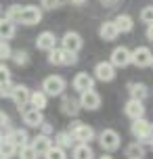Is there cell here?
<instances>
[{"instance_id":"1f68e13d","label":"cell","mask_w":153,"mask_h":159,"mask_svg":"<svg viewBox=\"0 0 153 159\" xmlns=\"http://www.w3.org/2000/svg\"><path fill=\"white\" fill-rule=\"evenodd\" d=\"M21 11H23V7H21V4H11V7L7 8V13H4V17H7V19H11L13 23H19V17H21Z\"/></svg>"},{"instance_id":"9a60e30c","label":"cell","mask_w":153,"mask_h":159,"mask_svg":"<svg viewBox=\"0 0 153 159\" xmlns=\"http://www.w3.org/2000/svg\"><path fill=\"white\" fill-rule=\"evenodd\" d=\"M92 73H95V80H99V82H113L115 80V67L109 61H99Z\"/></svg>"},{"instance_id":"ab89813d","label":"cell","mask_w":153,"mask_h":159,"mask_svg":"<svg viewBox=\"0 0 153 159\" xmlns=\"http://www.w3.org/2000/svg\"><path fill=\"white\" fill-rule=\"evenodd\" d=\"M99 2H101V7H105V8H113L118 4V0H99Z\"/></svg>"},{"instance_id":"cb8c5ba5","label":"cell","mask_w":153,"mask_h":159,"mask_svg":"<svg viewBox=\"0 0 153 159\" xmlns=\"http://www.w3.org/2000/svg\"><path fill=\"white\" fill-rule=\"evenodd\" d=\"M126 90H128L130 98H138V101H145L147 96H149V88H147L143 82H128Z\"/></svg>"},{"instance_id":"44dd1931","label":"cell","mask_w":153,"mask_h":159,"mask_svg":"<svg viewBox=\"0 0 153 159\" xmlns=\"http://www.w3.org/2000/svg\"><path fill=\"white\" fill-rule=\"evenodd\" d=\"M72 159H97V155L88 143H76L72 149Z\"/></svg>"},{"instance_id":"9c48e42d","label":"cell","mask_w":153,"mask_h":159,"mask_svg":"<svg viewBox=\"0 0 153 159\" xmlns=\"http://www.w3.org/2000/svg\"><path fill=\"white\" fill-rule=\"evenodd\" d=\"M40 21H42V8L38 4H25L21 11V17H19V23L25 27H32V25H38Z\"/></svg>"},{"instance_id":"ac0fdd59","label":"cell","mask_w":153,"mask_h":159,"mask_svg":"<svg viewBox=\"0 0 153 159\" xmlns=\"http://www.w3.org/2000/svg\"><path fill=\"white\" fill-rule=\"evenodd\" d=\"M4 138L11 140V143L19 149V147H23V144L30 143V132H27L25 128H11L7 134H4Z\"/></svg>"},{"instance_id":"f35d334b","label":"cell","mask_w":153,"mask_h":159,"mask_svg":"<svg viewBox=\"0 0 153 159\" xmlns=\"http://www.w3.org/2000/svg\"><path fill=\"white\" fill-rule=\"evenodd\" d=\"M38 130H40V134H46V136H53V134H55V126H53V124H49L46 119L40 124V128H38Z\"/></svg>"},{"instance_id":"ffe728a7","label":"cell","mask_w":153,"mask_h":159,"mask_svg":"<svg viewBox=\"0 0 153 159\" xmlns=\"http://www.w3.org/2000/svg\"><path fill=\"white\" fill-rule=\"evenodd\" d=\"M120 32H118V27L113 23V19L109 21H103V23L99 25V38L103 40V42H113V40H118Z\"/></svg>"},{"instance_id":"603a6c76","label":"cell","mask_w":153,"mask_h":159,"mask_svg":"<svg viewBox=\"0 0 153 159\" xmlns=\"http://www.w3.org/2000/svg\"><path fill=\"white\" fill-rule=\"evenodd\" d=\"M113 23H115V27H118L120 34H130L134 30V19H132L128 13H120V15L113 19Z\"/></svg>"},{"instance_id":"7dc6e473","label":"cell","mask_w":153,"mask_h":159,"mask_svg":"<svg viewBox=\"0 0 153 159\" xmlns=\"http://www.w3.org/2000/svg\"><path fill=\"white\" fill-rule=\"evenodd\" d=\"M132 159H138V157H132Z\"/></svg>"},{"instance_id":"b9f144b4","label":"cell","mask_w":153,"mask_h":159,"mask_svg":"<svg viewBox=\"0 0 153 159\" xmlns=\"http://www.w3.org/2000/svg\"><path fill=\"white\" fill-rule=\"evenodd\" d=\"M86 2H88V0H69V4H72V7H84Z\"/></svg>"},{"instance_id":"6da1fadb","label":"cell","mask_w":153,"mask_h":159,"mask_svg":"<svg viewBox=\"0 0 153 159\" xmlns=\"http://www.w3.org/2000/svg\"><path fill=\"white\" fill-rule=\"evenodd\" d=\"M69 134L73 136V140L76 143H92L95 138H97V132H95V128L88 126V124H84L80 119H73L72 124H69Z\"/></svg>"},{"instance_id":"7a4b0ae2","label":"cell","mask_w":153,"mask_h":159,"mask_svg":"<svg viewBox=\"0 0 153 159\" xmlns=\"http://www.w3.org/2000/svg\"><path fill=\"white\" fill-rule=\"evenodd\" d=\"M99 144H101V149H103V153H113L118 151L122 147V136L118 130H113V128H105V130H101L97 136Z\"/></svg>"},{"instance_id":"7c38bea8","label":"cell","mask_w":153,"mask_h":159,"mask_svg":"<svg viewBox=\"0 0 153 159\" xmlns=\"http://www.w3.org/2000/svg\"><path fill=\"white\" fill-rule=\"evenodd\" d=\"M30 94H32V90L25 86V84H15L13 94H11V101H13V105H15L17 109L21 111L23 107H27V105H30Z\"/></svg>"},{"instance_id":"ee69618b","label":"cell","mask_w":153,"mask_h":159,"mask_svg":"<svg viewBox=\"0 0 153 159\" xmlns=\"http://www.w3.org/2000/svg\"><path fill=\"white\" fill-rule=\"evenodd\" d=\"M2 138H4V134H2V132H0V143H2Z\"/></svg>"},{"instance_id":"7bdbcfd3","label":"cell","mask_w":153,"mask_h":159,"mask_svg":"<svg viewBox=\"0 0 153 159\" xmlns=\"http://www.w3.org/2000/svg\"><path fill=\"white\" fill-rule=\"evenodd\" d=\"M97 159H115V157H113L111 153H103V155H101V157H97Z\"/></svg>"},{"instance_id":"8d00e7d4","label":"cell","mask_w":153,"mask_h":159,"mask_svg":"<svg viewBox=\"0 0 153 159\" xmlns=\"http://www.w3.org/2000/svg\"><path fill=\"white\" fill-rule=\"evenodd\" d=\"M11 130V117H8V113L0 111V132H8Z\"/></svg>"},{"instance_id":"7402d4cb","label":"cell","mask_w":153,"mask_h":159,"mask_svg":"<svg viewBox=\"0 0 153 159\" xmlns=\"http://www.w3.org/2000/svg\"><path fill=\"white\" fill-rule=\"evenodd\" d=\"M53 143H55L57 147L65 149V151H72L76 140H73V136L69 134V130H61V132H57V134L53 136Z\"/></svg>"},{"instance_id":"d6a6232c","label":"cell","mask_w":153,"mask_h":159,"mask_svg":"<svg viewBox=\"0 0 153 159\" xmlns=\"http://www.w3.org/2000/svg\"><path fill=\"white\" fill-rule=\"evenodd\" d=\"M13 57V48L8 44V40H0V63H4Z\"/></svg>"},{"instance_id":"f6af8a7d","label":"cell","mask_w":153,"mask_h":159,"mask_svg":"<svg viewBox=\"0 0 153 159\" xmlns=\"http://www.w3.org/2000/svg\"><path fill=\"white\" fill-rule=\"evenodd\" d=\"M0 15H2V7H0Z\"/></svg>"},{"instance_id":"4fadbf2b","label":"cell","mask_w":153,"mask_h":159,"mask_svg":"<svg viewBox=\"0 0 153 159\" xmlns=\"http://www.w3.org/2000/svg\"><path fill=\"white\" fill-rule=\"evenodd\" d=\"M59 46V38H57L55 32H50V30H44L42 34H38V38H36V48L38 50H44V52H50L53 48Z\"/></svg>"},{"instance_id":"f1b7e54d","label":"cell","mask_w":153,"mask_h":159,"mask_svg":"<svg viewBox=\"0 0 153 159\" xmlns=\"http://www.w3.org/2000/svg\"><path fill=\"white\" fill-rule=\"evenodd\" d=\"M42 157H44V159H69V157H67V151L61 149V147H57L55 143H53V147H50Z\"/></svg>"},{"instance_id":"74e56055","label":"cell","mask_w":153,"mask_h":159,"mask_svg":"<svg viewBox=\"0 0 153 159\" xmlns=\"http://www.w3.org/2000/svg\"><path fill=\"white\" fill-rule=\"evenodd\" d=\"M11 82V69L4 63H0V84H7Z\"/></svg>"},{"instance_id":"277c9868","label":"cell","mask_w":153,"mask_h":159,"mask_svg":"<svg viewBox=\"0 0 153 159\" xmlns=\"http://www.w3.org/2000/svg\"><path fill=\"white\" fill-rule=\"evenodd\" d=\"M49 63L57 65V67H72V65L78 63V55L69 52V50H65L61 46H57L49 52Z\"/></svg>"},{"instance_id":"52a82bcc","label":"cell","mask_w":153,"mask_h":159,"mask_svg":"<svg viewBox=\"0 0 153 159\" xmlns=\"http://www.w3.org/2000/svg\"><path fill=\"white\" fill-rule=\"evenodd\" d=\"M59 44H61V48H65V50H69V52H80L82 48H84V38H82L78 32H65L61 38H59Z\"/></svg>"},{"instance_id":"4316f807","label":"cell","mask_w":153,"mask_h":159,"mask_svg":"<svg viewBox=\"0 0 153 159\" xmlns=\"http://www.w3.org/2000/svg\"><path fill=\"white\" fill-rule=\"evenodd\" d=\"M126 157H128V159H132V157L143 159V157H145V143H141V140H132V143L126 147Z\"/></svg>"},{"instance_id":"5b68a950","label":"cell","mask_w":153,"mask_h":159,"mask_svg":"<svg viewBox=\"0 0 153 159\" xmlns=\"http://www.w3.org/2000/svg\"><path fill=\"white\" fill-rule=\"evenodd\" d=\"M109 63L115 69H124V67L132 65V50L128 46H115L109 55Z\"/></svg>"},{"instance_id":"836d02e7","label":"cell","mask_w":153,"mask_h":159,"mask_svg":"<svg viewBox=\"0 0 153 159\" xmlns=\"http://www.w3.org/2000/svg\"><path fill=\"white\" fill-rule=\"evenodd\" d=\"M65 0H40V8L42 11H57L63 7Z\"/></svg>"},{"instance_id":"d6986e66","label":"cell","mask_w":153,"mask_h":159,"mask_svg":"<svg viewBox=\"0 0 153 159\" xmlns=\"http://www.w3.org/2000/svg\"><path fill=\"white\" fill-rule=\"evenodd\" d=\"M30 144L34 147V151L42 157V155L53 147V136H46V134H40V132H38L34 138H30Z\"/></svg>"},{"instance_id":"83f0119b","label":"cell","mask_w":153,"mask_h":159,"mask_svg":"<svg viewBox=\"0 0 153 159\" xmlns=\"http://www.w3.org/2000/svg\"><path fill=\"white\" fill-rule=\"evenodd\" d=\"M15 155H17V147L11 140L2 138V143H0V159H11Z\"/></svg>"},{"instance_id":"ba28073f","label":"cell","mask_w":153,"mask_h":159,"mask_svg":"<svg viewBox=\"0 0 153 159\" xmlns=\"http://www.w3.org/2000/svg\"><path fill=\"white\" fill-rule=\"evenodd\" d=\"M130 134L134 136V140L147 143L149 136H151V121H147L145 117L132 119V124H130Z\"/></svg>"},{"instance_id":"60d3db41","label":"cell","mask_w":153,"mask_h":159,"mask_svg":"<svg viewBox=\"0 0 153 159\" xmlns=\"http://www.w3.org/2000/svg\"><path fill=\"white\" fill-rule=\"evenodd\" d=\"M145 36H147V40H149V42H153V23H149V25H147Z\"/></svg>"},{"instance_id":"30bf717a","label":"cell","mask_w":153,"mask_h":159,"mask_svg":"<svg viewBox=\"0 0 153 159\" xmlns=\"http://www.w3.org/2000/svg\"><path fill=\"white\" fill-rule=\"evenodd\" d=\"M19 113H21V119H23V124L27 128H40V124L44 121V111L36 109V107H32V105L23 107Z\"/></svg>"},{"instance_id":"5bb4252c","label":"cell","mask_w":153,"mask_h":159,"mask_svg":"<svg viewBox=\"0 0 153 159\" xmlns=\"http://www.w3.org/2000/svg\"><path fill=\"white\" fill-rule=\"evenodd\" d=\"M82 111L80 107V101L76 98V96L72 94H61V113L63 115H67V117H78V113Z\"/></svg>"},{"instance_id":"2e32d148","label":"cell","mask_w":153,"mask_h":159,"mask_svg":"<svg viewBox=\"0 0 153 159\" xmlns=\"http://www.w3.org/2000/svg\"><path fill=\"white\" fill-rule=\"evenodd\" d=\"M151 59H153V52L149 46H137L132 50V65L134 67H151Z\"/></svg>"},{"instance_id":"8992f818","label":"cell","mask_w":153,"mask_h":159,"mask_svg":"<svg viewBox=\"0 0 153 159\" xmlns=\"http://www.w3.org/2000/svg\"><path fill=\"white\" fill-rule=\"evenodd\" d=\"M78 101H80V107L84 109V111H99V109H101V103H103L101 94H99L95 88H90V90H84V92H80Z\"/></svg>"},{"instance_id":"f546056e","label":"cell","mask_w":153,"mask_h":159,"mask_svg":"<svg viewBox=\"0 0 153 159\" xmlns=\"http://www.w3.org/2000/svg\"><path fill=\"white\" fill-rule=\"evenodd\" d=\"M38 157H40V155L34 151V147L30 143L17 149V159H38Z\"/></svg>"},{"instance_id":"e0dca14e","label":"cell","mask_w":153,"mask_h":159,"mask_svg":"<svg viewBox=\"0 0 153 159\" xmlns=\"http://www.w3.org/2000/svg\"><path fill=\"white\" fill-rule=\"evenodd\" d=\"M124 115L128 119L145 117V103L138 101V98H128V101L124 103Z\"/></svg>"},{"instance_id":"d4e9b609","label":"cell","mask_w":153,"mask_h":159,"mask_svg":"<svg viewBox=\"0 0 153 159\" xmlns=\"http://www.w3.org/2000/svg\"><path fill=\"white\" fill-rule=\"evenodd\" d=\"M17 34V23L7 17H0V40H13Z\"/></svg>"},{"instance_id":"4dcf8cb0","label":"cell","mask_w":153,"mask_h":159,"mask_svg":"<svg viewBox=\"0 0 153 159\" xmlns=\"http://www.w3.org/2000/svg\"><path fill=\"white\" fill-rule=\"evenodd\" d=\"M11 61H13L17 67H25V65L30 63V52H27V50H13Z\"/></svg>"},{"instance_id":"3957f363","label":"cell","mask_w":153,"mask_h":159,"mask_svg":"<svg viewBox=\"0 0 153 159\" xmlns=\"http://www.w3.org/2000/svg\"><path fill=\"white\" fill-rule=\"evenodd\" d=\"M40 90L44 92V94L49 96H61L67 90V80L63 78V75H46V78L42 80V86H40Z\"/></svg>"},{"instance_id":"8fae6325","label":"cell","mask_w":153,"mask_h":159,"mask_svg":"<svg viewBox=\"0 0 153 159\" xmlns=\"http://www.w3.org/2000/svg\"><path fill=\"white\" fill-rule=\"evenodd\" d=\"M95 75L88 71H80V73H76L72 80V88H73V92H84V90H90V88H95Z\"/></svg>"},{"instance_id":"e575fe53","label":"cell","mask_w":153,"mask_h":159,"mask_svg":"<svg viewBox=\"0 0 153 159\" xmlns=\"http://www.w3.org/2000/svg\"><path fill=\"white\" fill-rule=\"evenodd\" d=\"M13 88H15L13 80H11V82H7V84H0V98H11V94H13Z\"/></svg>"},{"instance_id":"d590c367","label":"cell","mask_w":153,"mask_h":159,"mask_svg":"<svg viewBox=\"0 0 153 159\" xmlns=\"http://www.w3.org/2000/svg\"><path fill=\"white\" fill-rule=\"evenodd\" d=\"M138 17H141V21L147 23V25L153 23V7H145L143 11H141V15H138Z\"/></svg>"},{"instance_id":"bcb514c9","label":"cell","mask_w":153,"mask_h":159,"mask_svg":"<svg viewBox=\"0 0 153 159\" xmlns=\"http://www.w3.org/2000/svg\"><path fill=\"white\" fill-rule=\"evenodd\" d=\"M151 67H153V59H151Z\"/></svg>"},{"instance_id":"484cf974","label":"cell","mask_w":153,"mask_h":159,"mask_svg":"<svg viewBox=\"0 0 153 159\" xmlns=\"http://www.w3.org/2000/svg\"><path fill=\"white\" fill-rule=\"evenodd\" d=\"M30 105L36 107V109H40V111H44V109L49 107V96L44 94L42 90H32V94H30Z\"/></svg>"}]
</instances>
